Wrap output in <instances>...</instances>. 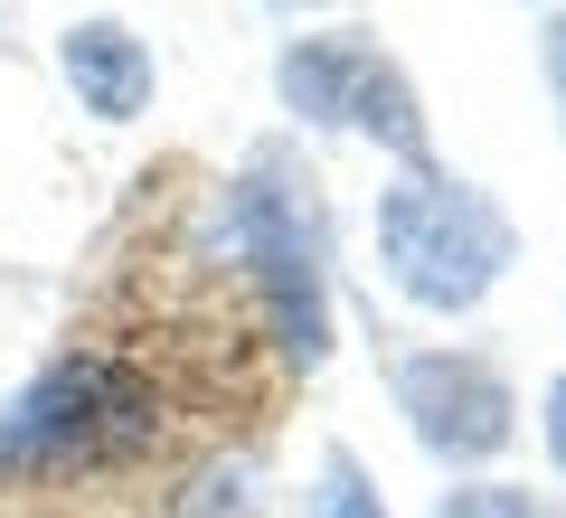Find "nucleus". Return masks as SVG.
<instances>
[{
  "label": "nucleus",
  "instance_id": "obj_9",
  "mask_svg": "<svg viewBox=\"0 0 566 518\" xmlns=\"http://www.w3.org/2000/svg\"><path fill=\"white\" fill-rule=\"evenodd\" d=\"M538 424H547V453H557V462H566V378H557V387H547V405H538Z\"/></svg>",
  "mask_w": 566,
  "mask_h": 518
},
{
  "label": "nucleus",
  "instance_id": "obj_4",
  "mask_svg": "<svg viewBox=\"0 0 566 518\" xmlns=\"http://www.w3.org/2000/svg\"><path fill=\"white\" fill-rule=\"evenodd\" d=\"M283 104H293L303 123H349V133L387 141L406 170H434V160H424L416 95H406V76L368 39H303V47H283Z\"/></svg>",
  "mask_w": 566,
  "mask_h": 518
},
{
  "label": "nucleus",
  "instance_id": "obj_2",
  "mask_svg": "<svg viewBox=\"0 0 566 518\" xmlns=\"http://www.w3.org/2000/svg\"><path fill=\"white\" fill-rule=\"evenodd\" d=\"M510 255H520L510 218L472 180H453V170H406L378 199V264L424 311H472L510 274Z\"/></svg>",
  "mask_w": 566,
  "mask_h": 518
},
{
  "label": "nucleus",
  "instance_id": "obj_5",
  "mask_svg": "<svg viewBox=\"0 0 566 518\" xmlns=\"http://www.w3.org/2000/svg\"><path fill=\"white\" fill-rule=\"evenodd\" d=\"M397 405L406 424H416V443L434 462H491L510 443V387L491 359H472V349H416V359H397Z\"/></svg>",
  "mask_w": 566,
  "mask_h": 518
},
{
  "label": "nucleus",
  "instance_id": "obj_3",
  "mask_svg": "<svg viewBox=\"0 0 566 518\" xmlns=\"http://www.w3.org/2000/svg\"><path fill=\"white\" fill-rule=\"evenodd\" d=\"M237 245L245 264H255L264 283V311H274V339L293 349L303 368H322L331 349V293H322V226H312V208L283 189L274 160H255L237 189Z\"/></svg>",
  "mask_w": 566,
  "mask_h": 518
},
{
  "label": "nucleus",
  "instance_id": "obj_8",
  "mask_svg": "<svg viewBox=\"0 0 566 518\" xmlns=\"http://www.w3.org/2000/svg\"><path fill=\"white\" fill-rule=\"evenodd\" d=\"M434 518H557V509H547V499H528V490H510V480H463Z\"/></svg>",
  "mask_w": 566,
  "mask_h": 518
},
{
  "label": "nucleus",
  "instance_id": "obj_7",
  "mask_svg": "<svg viewBox=\"0 0 566 518\" xmlns=\"http://www.w3.org/2000/svg\"><path fill=\"white\" fill-rule=\"evenodd\" d=\"M312 518H387V509H378V480L359 472V453H349V443H331V453H322V480H312Z\"/></svg>",
  "mask_w": 566,
  "mask_h": 518
},
{
  "label": "nucleus",
  "instance_id": "obj_10",
  "mask_svg": "<svg viewBox=\"0 0 566 518\" xmlns=\"http://www.w3.org/2000/svg\"><path fill=\"white\" fill-rule=\"evenodd\" d=\"M547 76H557V104H566V10H557V29H547Z\"/></svg>",
  "mask_w": 566,
  "mask_h": 518
},
{
  "label": "nucleus",
  "instance_id": "obj_6",
  "mask_svg": "<svg viewBox=\"0 0 566 518\" xmlns=\"http://www.w3.org/2000/svg\"><path fill=\"white\" fill-rule=\"evenodd\" d=\"M57 66H66V85H76V104L95 123H133L142 104H151V85H161L151 76V47H142L123 20H76L57 39Z\"/></svg>",
  "mask_w": 566,
  "mask_h": 518
},
{
  "label": "nucleus",
  "instance_id": "obj_1",
  "mask_svg": "<svg viewBox=\"0 0 566 518\" xmlns=\"http://www.w3.org/2000/svg\"><path fill=\"white\" fill-rule=\"evenodd\" d=\"M151 434H161L151 378L133 359H104V349H66V359H48L10 397V415H0V472H20V480L104 472V462L151 453Z\"/></svg>",
  "mask_w": 566,
  "mask_h": 518
}]
</instances>
